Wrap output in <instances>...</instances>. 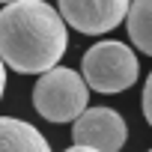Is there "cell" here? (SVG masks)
Masks as SVG:
<instances>
[{
	"instance_id": "obj_1",
	"label": "cell",
	"mask_w": 152,
	"mask_h": 152,
	"mask_svg": "<svg viewBox=\"0 0 152 152\" xmlns=\"http://www.w3.org/2000/svg\"><path fill=\"white\" fill-rule=\"evenodd\" d=\"M69 48L63 15L45 0H15L0 9V60L18 75L54 69Z\"/></svg>"
},
{
	"instance_id": "obj_2",
	"label": "cell",
	"mask_w": 152,
	"mask_h": 152,
	"mask_svg": "<svg viewBox=\"0 0 152 152\" xmlns=\"http://www.w3.org/2000/svg\"><path fill=\"white\" fill-rule=\"evenodd\" d=\"M90 102V87L81 72L54 66L39 75L33 87V107L48 122H75Z\"/></svg>"
},
{
	"instance_id": "obj_3",
	"label": "cell",
	"mask_w": 152,
	"mask_h": 152,
	"mask_svg": "<svg viewBox=\"0 0 152 152\" xmlns=\"http://www.w3.org/2000/svg\"><path fill=\"white\" fill-rule=\"evenodd\" d=\"M81 75L90 90L113 96L134 87V81L140 78V63H137L134 48L110 39V42H96L93 48H87L81 60Z\"/></svg>"
},
{
	"instance_id": "obj_4",
	"label": "cell",
	"mask_w": 152,
	"mask_h": 152,
	"mask_svg": "<svg viewBox=\"0 0 152 152\" xmlns=\"http://www.w3.org/2000/svg\"><path fill=\"white\" fill-rule=\"evenodd\" d=\"M128 128L113 107H87L72 125V140L99 152H119L125 146Z\"/></svg>"
},
{
	"instance_id": "obj_5",
	"label": "cell",
	"mask_w": 152,
	"mask_h": 152,
	"mask_svg": "<svg viewBox=\"0 0 152 152\" xmlns=\"http://www.w3.org/2000/svg\"><path fill=\"white\" fill-rule=\"evenodd\" d=\"M128 3L131 0H57L60 6L57 12L75 30L99 36V33H110L125 21Z\"/></svg>"
},
{
	"instance_id": "obj_6",
	"label": "cell",
	"mask_w": 152,
	"mask_h": 152,
	"mask_svg": "<svg viewBox=\"0 0 152 152\" xmlns=\"http://www.w3.org/2000/svg\"><path fill=\"white\" fill-rule=\"evenodd\" d=\"M0 152H51L45 134L15 116H0Z\"/></svg>"
},
{
	"instance_id": "obj_7",
	"label": "cell",
	"mask_w": 152,
	"mask_h": 152,
	"mask_svg": "<svg viewBox=\"0 0 152 152\" xmlns=\"http://www.w3.org/2000/svg\"><path fill=\"white\" fill-rule=\"evenodd\" d=\"M125 27L134 48L152 57V0H131L125 12Z\"/></svg>"
},
{
	"instance_id": "obj_8",
	"label": "cell",
	"mask_w": 152,
	"mask_h": 152,
	"mask_svg": "<svg viewBox=\"0 0 152 152\" xmlns=\"http://www.w3.org/2000/svg\"><path fill=\"white\" fill-rule=\"evenodd\" d=\"M143 116L152 125V75L146 78V87H143Z\"/></svg>"
},
{
	"instance_id": "obj_9",
	"label": "cell",
	"mask_w": 152,
	"mask_h": 152,
	"mask_svg": "<svg viewBox=\"0 0 152 152\" xmlns=\"http://www.w3.org/2000/svg\"><path fill=\"white\" fill-rule=\"evenodd\" d=\"M3 90H6V63L0 60V99H3Z\"/></svg>"
},
{
	"instance_id": "obj_10",
	"label": "cell",
	"mask_w": 152,
	"mask_h": 152,
	"mask_svg": "<svg viewBox=\"0 0 152 152\" xmlns=\"http://www.w3.org/2000/svg\"><path fill=\"white\" fill-rule=\"evenodd\" d=\"M66 152H99V149H90V146H78V143H75V146H69Z\"/></svg>"
},
{
	"instance_id": "obj_11",
	"label": "cell",
	"mask_w": 152,
	"mask_h": 152,
	"mask_svg": "<svg viewBox=\"0 0 152 152\" xmlns=\"http://www.w3.org/2000/svg\"><path fill=\"white\" fill-rule=\"evenodd\" d=\"M0 3H3V6H6V3H15V0H0Z\"/></svg>"
},
{
	"instance_id": "obj_12",
	"label": "cell",
	"mask_w": 152,
	"mask_h": 152,
	"mask_svg": "<svg viewBox=\"0 0 152 152\" xmlns=\"http://www.w3.org/2000/svg\"><path fill=\"white\" fill-rule=\"evenodd\" d=\"M149 152H152V149H149Z\"/></svg>"
}]
</instances>
